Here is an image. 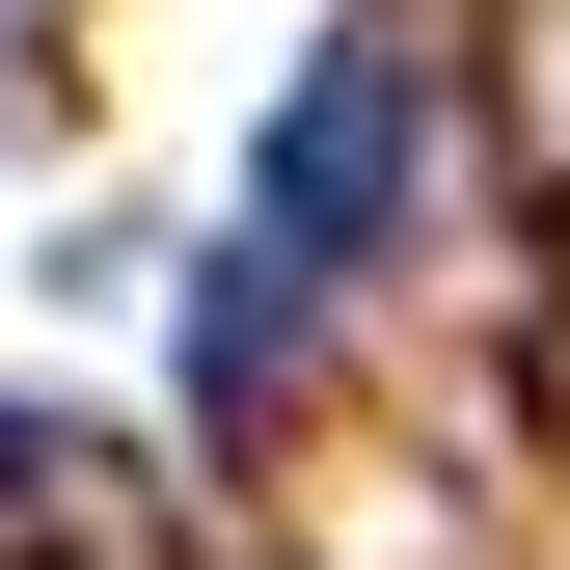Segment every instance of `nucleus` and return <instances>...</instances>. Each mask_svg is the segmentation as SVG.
<instances>
[{"instance_id":"7ed1b4c3","label":"nucleus","mask_w":570,"mask_h":570,"mask_svg":"<svg viewBox=\"0 0 570 570\" xmlns=\"http://www.w3.org/2000/svg\"><path fill=\"white\" fill-rule=\"evenodd\" d=\"M0 517H55V435H28V407H0Z\"/></svg>"},{"instance_id":"f03ea898","label":"nucleus","mask_w":570,"mask_h":570,"mask_svg":"<svg viewBox=\"0 0 570 570\" xmlns=\"http://www.w3.org/2000/svg\"><path fill=\"white\" fill-rule=\"evenodd\" d=\"M299 326H326V272H299V245H218V272H190V381H218V407L299 381Z\"/></svg>"},{"instance_id":"f257e3e1","label":"nucleus","mask_w":570,"mask_h":570,"mask_svg":"<svg viewBox=\"0 0 570 570\" xmlns=\"http://www.w3.org/2000/svg\"><path fill=\"white\" fill-rule=\"evenodd\" d=\"M245 245H299V272H381V245H407V55H381V28H326L299 82H272Z\"/></svg>"}]
</instances>
